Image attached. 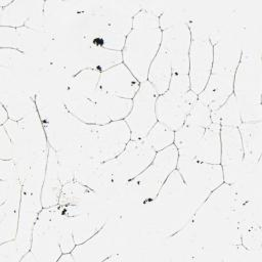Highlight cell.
I'll list each match as a JSON object with an SVG mask.
<instances>
[{"mask_svg": "<svg viewBox=\"0 0 262 262\" xmlns=\"http://www.w3.org/2000/svg\"><path fill=\"white\" fill-rule=\"evenodd\" d=\"M62 188L59 174V164L56 151L48 147V158L41 189V205L43 208L57 206Z\"/></svg>", "mask_w": 262, "mask_h": 262, "instance_id": "cell-14", "label": "cell"}, {"mask_svg": "<svg viewBox=\"0 0 262 262\" xmlns=\"http://www.w3.org/2000/svg\"><path fill=\"white\" fill-rule=\"evenodd\" d=\"M140 83L122 62L100 73L97 88L101 92L132 99Z\"/></svg>", "mask_w": 262, "mask_h": 262, "instance_id": "cell-12", "label": "cell"}, {"mask_svg": "<svg viewBox=\"0 0 262 262\" xmlns=\"http://www.w3.org/2000/svg\"><path fill=\"white\" fill-rule=\"evenodd\" d=\"M220 166L223 180L227 184H235L243 171L244 149L237 127L220 128Z\"/></svg>", "mask_w": 262, "mask_h": 262, "instance_id": "cell-9", "label": "cell"}, {"mask_svg": "<svg viewBox=\"0 0 262 262\" xmlns=\"http://www.w3.org/2000/svg\"><path fill=\"white\" fill-rule=\"evenodd\" d=\"M1 160L14 159V145L10 136L1 126Z\"/></svg>", "mask_w": 262, "mask_h": 262, "instance_id": "cell-22", "label": "cell"}, {"mask_svg": "<svg viewBox=\"0 0 262 262\" xmlns=\"http://www.w3.org/2000/svg\"><path fill=\"white\" fill-rule=\"evenodd\" d=\"M178 158V150L174 144L157 151L149 166L124 188L141 202L154 201L169 175L177 168Z\"/></svg>", "mask_w": 262, "mask_h": 262, "instance_id": "cell-3", "label": "cell"}, {"mask_svg": "<svg viewBox=\"0 0 262 262\" xmlns=\"http://www.w3.org/2000/svg\"><path fill=\"white\" fill-rule=\"evenodd\" d=\"M234 74L233 72L212 70L207 85L198 95V99L208 105L211 111L220 107L233 94Z\"/></svg>", "mask_w": 262, "mask_h": 262, "instance_id": "cell-13", "label": "cell"}, {"mask_svg": "<svg viewBox=\"0 0 262 262\" xmlns=\"http://www.w3.org/2000/svg\"><path fill=\"white\" fill-rule=\"evenodd\" d=\"M160 15L150 8H141L136 12L122 50L123 63L139 83L147 80L150 63L162 44Z\"/></svg>", "mask_w": 262, "mask_h": 262, "instance_id": "cell-1", "label": "cell"}, {"mask_svg": "<svg viewBox=\"0 0 262 262\" xmlns=\"http://www.w3.org/2000/svg\"><path fill=\"white\" fill-rule=\"evenodd\" d=\"M9 120V114L7 112V110L5 108V106L3 104H1V119H0V124L3 125L5 124L7 121Z\"/></svg>", "mask_w": 262, "mask_h": 262, "instance_id": "cell-23", "label": "cell"}, {"mask_svg": "<svg viewBox=\"0 0 262 262\" xmlns=\"http://www.w3.org/2000/svg\"><path fill=\"white\" fill-rule=\"evenodd\" d=\"M196 100L198 95L191 90L182 95L169 91L159 95L156 101L158 122L177 131L184 125L185 119Z\"/></svg>", "mask_w": 262, "mask_h": 262, "instance_id": "cell-10", "label": "cell"}, {"mask_svg": "<svg viewBox=\"0 0 262 262\" xmlns=\"http://www.w3.org/2000/svg\"><path fill=\"white\" fill-rule=\"evenodd\" d=\"M172 77V56L169 49L161 44L160 50L150 63L147 81L155 88L159 95L165 93L169 89Z\"/></svg>", "mask_w": 262, "mask_h": 262, "instance_id": "cell-16", "label": "cell"}, {"mask_svg": "<svg viewBox=\"0 0 262 262\" xmlns=\"http://www.w3.org/2000/svg\"><path fill=\"white\" fill-rule=\"evenodd\" d=\"M191 33L187 21L180 20L172 27L163 30L162 44L172 56V75L188 77V57Z\"/></svg>", "mask_w": 262, "mask_h": 262, "instance_id": "cell-11", "label": "cell"}, {"mask_svg": "<svg viewBox=\"0 0 262 262\" xmlns=\"http://www.w3.org/2000/svg\"><path fill=\"white\" fill-rule=\"evenodd\" d=\"M177 170L185 182L193 214L210 193L224 182L220 164H208L179 157Z\"/></svg>", "mask_w": 262, "mask_h": 262, "instance_id": "cell-4", "label": "cell"}, {"mask_svg": "<svg viewBox=\"0 0 262 262\" xmlns=\"http://www.w3.org/2000/svg\"><path fill=\"white\" fill-rule=\"evenodd\" d=\"M131 140L130 130L124 120L104 125H90L86 143L87 161L104 163L118 157Z\"/></svg>", "mask_w": 262, "mask_h": 262, "instance_id": "cell-5", "label": "cell"}, {"mask_svg": "<svg viewBox=\"0 0 262 262\" xmlns=\"http://www.w3.org/2000/svg\"><path fill=\"white\" fill-rule=\"evenodd\" d=\"M211 121L221 127H238L243 123L234 94L230 95L220 107L211 112Z\"/></svg>", "mask_w": 262, "mask_h": 262, "instance_id": "cell-19", "label": "cell"}, {"mask_svg": "<svg viewBox=\"0 0 262 262\" xmlns=\"http://www.w3.org/2000/svg\"><path fill=\"white\" fill-rule=\"evenodd\" d=\"M156 152L145 138L131 139L118 157L103 163L112 176L114 187L124 188L149 166Z\"/></svg>", "mask_w": 262, "mask_h": 262, "instance_id": "cell-6", "label": "cell"}, {"mask_svg": "<svg viewBox=\"0 0 262 262\" xmlns=\"http://www.w3.org/2000/svg\"><path fill=\"white\" fill-rule=\"evenodd\" d=\"M206 128L190 126L187 124H184L181 128L175 131L173 144L176 146L179 157L192 159L193 149L203 137Z\"/></svg>", "mask_w": 262, "mask_h": 262, "instance_id": "cell-18", "label": "cell"}, {"mask_svg": "<svg viewBox=\"0 0 262 262\" xmlns=\"http://www.w3.org/2000/svg\"><path fill=\"white\" fill-rule=\"evenodd\" d=\"M244 149V166L258 167L262 149V123H242L238 127Z\"/></svg>", "mask_w": 262, "mask_h": 262, "instance_id": "cell-15", "label": "cell"}, {"mask_svg": "<svg viewBox=\"0 0 262 262\" xmlns=\"http://www.w3.org/2000/svg\"><path fill=\"white\" fill-rule=\"evenodd\" d=\"M220 128L221 126L212 123L195 145L192 152V160L208 164H220Z\"/></svg>", "mask_w": 262, "mask_h": 262, "instance_id": "cell-17", "label": "cell"}, {"mask_svg": "<svg viewBox=\"0 0 262 262\" xmlns=\"http://www.w3.org/2000/svg\"><path fill=\"white\" fill-rule=\"evenodd\" d=\"M261 81L260 51L243 48L233 82L243 123L261 121Z\"/></svg>", "mask_w": 262, "mask_h": 262, "instance_id": "cell-2", "label": "cell"}, {"mask_svg": "<svg viewBox=\"0 0 262 262\" xmlns=\"http://www.w3.org/2000/svg\"><path fill=\"white\" fill-rule=\"evenodd\" d=\"M191 41L188 57V78L190 90L199 95L207 85L213 66V44L210 34L187 23Z\"/></svg>", "mask_w": 262, "mask_h": 262, "instance_id": "cell-7", "label": "cell"}, {"mask_svg": "<svg viewBox=\"0 0 262 262\" xmlns=\"http://www.w3.org/2000/svg\"><path fill=\"white\" fill-rule=\"evenodd\" d=\"M174 133L175 131L169 127L157 122L144 138L156 151H159L174 143Z\"/></svg>", "mask_w": 262, "mask_h": 262, "instance_id": "cell-20", "label": "cell"}, {"mask_svg": "<svg viewBox=\"0 0 262 262\" xmlns=\"http://www.w3.org/2000/svg\"><path fill=\"white\" fill-rule=\"evenodd\" d=\"M211 112L212 111L208 105H206L198 99L196 102L191 107V110L189 111L184 124L195 127L208 128L212 124Z\"/></svg>", "mask_w": 262, "mask_h": 262, "instance_id": "cell-21", "label": "cell"}, {"mask_svg": "<svg viewBox=\"0 0 262 262\" xmlns=\"http://www.w3.org/2000/svg\"><path fill=\"white\" fill-rule=\"evenodd\" d=\"M159 94L146 80L140 83L139 89L132 98V107L124 119L130 133L131 139L144 138L158 122L156 115V101Z\"/></svg>", "mask_w": 262, "mask_h": 262, "instance_id": "cell-8", "label": "cell"}]
</instances>
